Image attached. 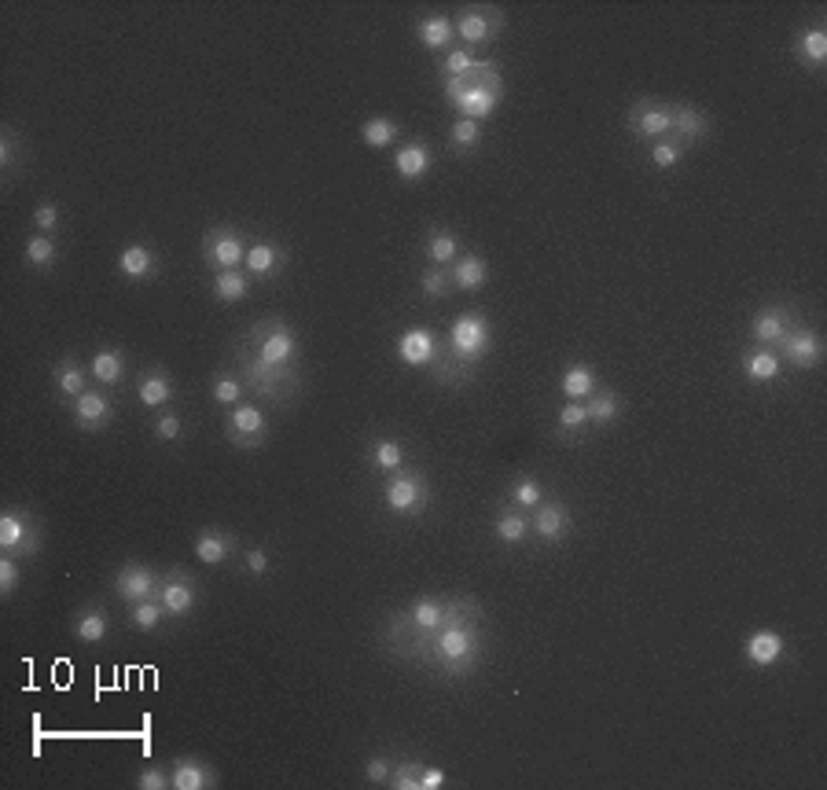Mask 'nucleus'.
<instances>
[{
    "instance_id": "2f4dec72",
    "label": "nucleus",
    "mask_w": 827,
    "mask_h": 790,
    "mask_svg": "<svg viewBox=\"0 0 827 790\" xmlns=\"http://www.w3.org/2000/svg\"><path fill=\"white\" fill-rule=\"evenodd\" d=\"M739 368H743V375H747V383H776L783 372V361L776 350H765V346H754V350L739 361Z\"/></svg>"
},
{
    "instance_id": "09e8293b",
    "label": "nucleus",
    "mask_w": 827,
    "mask_h": 790,
    "mask_svg": "<svg viewBox=\"0 0 827 790\" xmlns=\"http://www.w3.org/2000/svg\"><path fill=\"white\" fill-rule=\"evenodd\" d=\"M475 63H478V56L471 52V48L456 45V48H449V52H445V59L438 63V70H442V81H449V78H460V74H467V70L475 67Z\"/></svg>"
},
{
    "instance_id": "79ce46f5",
    "label": "nucleus",
    "mask_w": 827,
    "mask_h": 790,
    "mask_svg": "<svg viewBox=\"0 0 827 790\" xmlns=\"http://www.w3.org/2000/svg\"><path fill=\"white\" fill-rule=\"evenodd\" d=\"M372 467L379 474H394V471H401L405 467V460H408V452H405V445L397 438H375L372 441Z\"/></svg>"
},
{
    "instance_id": "aec40b11",
    "label": "nucleus",
    "mask_w": 827,
    "mask_h": 790,
    "mask_svg": "<svg viewBox=\"0 0 827 790\" xmlns=\"http://www.w3.org/2000/svg\"><path fill=\"white\" fill-rule=\"evenodd\" d=\"M284 265H287V250L280 247V243H272V239H258V243H250L243 272H247L250 280H272V276L284 272Z\"/></svg>"
},
{
    "instance_id": "1a4fd4ad",
    "label": "nucleus",
    "mask_w": 827,
    "mask_h": 790,
    "mask_svg": "<svg viewBox=\"0 0 827 790\" xmlns=\"http://www.w3.org/2000/svg\"><path fill=\"white\" fill-rule=\"evenodd\" d=\"M225 438L236 445V449H261L265 441H269V419H265V412H261V405H254V401H239L236 408H228V419H225Z\"/></svg>"
},
{
    "instance_id": "49530a36",
    "label": "nucleus",
    "mask_w": 827,
    "mask_h": 790,
    "mask_svg": "<svg viewBox=\"0 0 827 790\" xmlns=\"http://www.w3.org/2000/svg\"><path fill=\"white\" fill-rule=\"evenodd\" d=\"M162 621H170V618H166V607H162L159 599H148V603L129 607V625H133L136 632H159Z\"/></svg>"
},
{
    "instance_id": "cd10ccee",
    "label": "nucleus",
    "mask_w": 827,
    "mask_h": 790,
    "mask_svg": "<svg viewBox=\"0 0 827 790\" xmlns=\"http://www.w3.org/2000/svg\"><path fill=\"white\" fill-rule=\"evenodd\" d=\"M136 397H140V405L144 408H170L173 397H177V383H173V375L166 372V368H151L144 379H140V386H136Z\"/></svg>"
},
{
    "instance_id": "9b49d317",
    "label": "nucleus",
    "mask_w": 827,
    "mask_h": 790,
    "mask_svg": "<svg viewBox=\"0 0 827 790\" xmlns=\"http://www.w3.org/2000/svg\"><path fill=\"white\" fill-rule=\"evenodd\" d=\"M625 125H629V133H633L636 140H647V144L666 140V136L673 133V103L636 100L633 107H629V114H625Z\"/></svg>"
},
{
    "instance_id": "680f3d73",
    "label": "nucleus",
    "mask_w": 827,
    "mask_h": 790,
    "mask_svg": "<svg viewBox=\"0 0 827 790\" xmlns=\"http://www.w3.org/2000/svg\"><path fill=\"white\" fill-rule=\"evenodd\" d=\"M449 779H445V772L438 765H423L420 772V790H442Z\"/></svg>"
},
{
    "instance_id": "de8ad7c7",
    "label": "nucleus",
    "mask_w": 827,
    "mask_h": 790,
    "mask_svg": "<svg viewBox=\"0 0 827 790\" xmlns=\"http://www.w3.org/2000/svg\"><path fill=\"white\" fill-rule=\"evenodd\" d=\"M243 390H247V386H243V379H239V375L217 372L214 375V386H210V397H214L221 408H236L239 397H243Z\"/></svg>"
},
{
    "instance_id": "c756f323",
    "label": "nucleus",
    "mask_w": 827,
    "mask_h": 790,
    "mask_svg": "<svg viewBox=\"0 0 827 790\" xmlns=\"http://www.w3.org/2000/svg\"><path fill=\"white\" fill-rule=\"evenodd\" d=\"M89 379H92L89 368L78 364L74 357H63V361H56V368H52V386H56V394L67 397V401L85 394V390H89Z\"/></svg>"
},
{
    "instance_id": "b1692460",
    "label": "nucleus",
    "mask_w": 827,
    "mask_h": 790,
    "mask_svg": "<svg viewBox=\"0 0 827 790\" xmlns=\"http://www.w3.org/2000/svg\"><path fill=\"white\" fill-rule=\"evenodd\" d=\"M431 166H434V155H431V147L423 144V140H408V144L397 147L394 173L401 177V181H408V184L423 181V177L431 173Z\"/></svg>"
},
{
    "instance_id": "423d86ee",
    "label": "nucleus",
    "mask_w": 827,
    "mask_h": 790,
    "mask_svg": "<svg viewBox=\"0 0 827 790\" xmlns=\"http://www.w3.org/2000/svg\"><path fill=\"white\" fill-rule=\"evenodd\" d=\"M254 335V357L272 368H291L298 357V335L287 328L284 320H261L258 328L250 331Z\"/></svg>"
},
{
    "instance_id": "c03bdc74",
    "label": "nucleus",
    "mask_w": 827,
    "mask_h": 790,
    "mask_svg": "<svg viewBox=\"0 0 827 790\" xmlns=\"http://www.w3.org/2000/svg\"><path fill=\"white\" fill-rule=\"evenodd\" d=\"M449 147L456 155H471L482 147V122H471V118H456L449 125Z\"/></svg>"
},
{
    "instance_id": "603ef678",
    "label": "nucleus",
    "mask_w": 827,
    "mask_h": 790,
    "mask_svg": "<svg viewBox=\"0 0 827 790\" xmlns=\"http://www.w3.org/2000/svg\"><path fill=\"white\" fill-rule=\"evenodd\" d=\"M19 162H23V144H19V133H15L12 125H4V129H0V170L12 173Z\"/></svg>"
},
{
    "instance_id": "0eeeda50",
    "label": "nucleus",
    "mask_w": 827,
    "mask_h": 790,
    "mask_svg": "<svg viewBox=\"0 0 827 790\" xmlns=\"http://www.w3.org/2000/svg\"><path fill=\"white\" fill-rule=\"evenodd\" d=\"M504 26H508V15L500 12V8H464V12L453 19V30L456 37L464 41V48H489L497 45V37L504 34Z\"/></svg>"
},
{
    "instance_id": "e433bc0d",
    "label": "nucleus",
    "mask_w": 827,
    "mask_h": 790,
    "mask_svg": "<svg viewBox=\"0 0 827 790\" xmlns=\"http://www.w3.org/2000/svg\"><path fill=\"white\" fill-rule=\"evenodd\" d=\"M210 291H214L217 302L236 305V302H243V298L250 294V276L243 269L214 272V280H210Z\"/></svg>"
},
{
    "instance_id": "4be33fe9",
    "label": "nucleus",
    "mask_w": 827,
    "mask_h": 790,
    "mask_svg": "<svg viewBox=\"0 0 827 790\" xmlns=\"http://www.w3.org/2000/svg\"><path fill=\"white\" fill-rule=\"evenodd\" d=\"M118 272L125 280H155L159 276V250L148 247V243H125L118 250Z\"/></svg>"
},
{
    "instance_id": "c9c22d12",
    "label": "nucleus",
    "mask_w": 827,
    "mask_h": 790,
    "mask_svg": "<svg viewBox=\"0 0 827 790\" xmlns=\"http://www.w3.org/2000/svg\"><path fill=\"white\" fill-rule=\"evenodd\" d=\"M416 37H420V45L427 48V52H442L445 45H453V19L449 15H423L420 23H416Z\"/></svg>"
},
{
    "instance_id": "6e6d98bb",
    "label": "nucleus",
    "mask_w": 827,
    "mask_h": 790,
    "mask_svg": "<svg viewBox=\"0 0 827 790\" xmlns=\"http://www.w3.org/2000/svg\"><path fill=\"white\" fill-rule=\"evenodd\" d=\"M23 559H15V555H4L0 552V596L8 599L19 592V585H23Z\"/></svg>"
},
{
    "instance_id": "ea45409f",
    "label": "nucleus",
    "mask_w": 827,
    "mask_h": 790,
    "mask_svg": "<svg viewBox=\"0 0 827 790\" xmlns=\"http://www.w3.org/2000/svg\"><path fill=\"white\" fill-rule=\"evenodd\" d=\"M397 136H401V125H397L394 118H386V114H375V118H368V122L361 125V140L364 147H372V151L394 147Z\"/></svg>"
},
{
    "instance_id": "9d476101",
    "label": "nucleus",
    "mask_w": 827,
    "mask_h": 790,
    "mask_svg": "<svg viewBox=\"0 0 827 790\" xmlns=\"http://www.w3.org/2000/svg\"><path fill=\"white\" fill-rule=\"evenodd\" d=\"M159 585H162V574L148 563H125V566H118L114 577H111L114 596L122 599L125 607H136V603L159 599Z\"/></svg>"
},
{
    "instance_id": "3c124183",
    "label": "nucleus",
    "mask_w": 827,
    "mask_h": 790,
    "mask_svg": "<svg viewBox=\"0 0 827 790\" xmlns=\"http://www.w3.org/2000/svg\"><path fill=\"white\" fill-rule=\"evenodd\" d=\"M680 158H684V144H677L673 136L651 144V166L655 170H673V166H680Z\"/></svg>"
},
{
    "instance_id": "dca6fc26",
    "label": "nucleus",
    "mask_w": 827,
    "mask_h": 790,
    "mask_svg": "<svg viewBox=\"0 0 827 790\" xmlns=\"http://www.w3.org/2000/svg\"><path fill=\"white\" fill-rule=\"evenodd\" d=\"M791 328H794V316L787 305H765V309H758V316L750 320V339H754V346L780 350L783 339L791 335Z\"/></svg>"
},
{
    "instance_id": "13d9d810",
    "label": "nucleus",
    "mask_w": 827,
    "mask_h": 790,
    "mask_svg": "<svg viewBox=\"0 0 827 790\" xmlns=\"http://www.w3.org/2000/svg\"><path fill=\"white\" fill-rule=\"evenodd\" d=\"M133 787H136V790H173L170 768H162V765H144L140 772H136Z\"/></svg>"
},
{
    "instance_id": "a878e982",
    "label": "nucleus",
    "mask_w": 827,
    "mask_h": 790,
    "mask_svg": "<svg viewBox=\"0 0 827 790\" xmlns=\"http://www.w3.org/2000/svg\"><path fill=\"white\" fill-rule=\"evenodd\" d=\"M493 537H497L500 544H508V548L526 544L533 537L530 533V511L515 508V504H504V508L497 511V519H493Z\"/></svg>"
},
{
    "instance_id": "f8f14e48",
    "label": "nucleus",
    "mask_w": 827,
    "mask_h": 790,
    "mask_svg": "<svg viewBox=\"0 0 827 790\" xmlns=\"http://www.w3.org/2000/svg\"><path fill=\"white\" fill-rule=\"evenodd\" d=\"M243 386H250L258 397H276L284 401L298 390V375L291 368H272L258 357H243Z\"/></svg>"
},
{
    "instance_id": "4c0bfd02",
    "label": "nucleus",
    "mask_w": 827,
    "mask_h": 790,
    "mask_svg": "<svg viewBox=\"0 0 827 790\" xmlns=\"http://www.w3.org/2000/svg\"><path fill=\"white\" fill-rule=\"evenodd\" d=\"M794 56H798V63H805L809 70H820L827 63V30L824 26H809L802 37H798V45H794Z\"/></svg>"
},
{
    "instance_id": "6ab92c4d",
    "label": "nucleus",
    "mask_w": 827,
    "mask_h": 790,
    "mask_svg": "<svg viewBox=\"0 0 827 790\" xmlns=\"http://www.w3.org/2000/svg\"><path fill=\"white\" fill-rule=\"evenodd\" d=\"M239 552V537L228 530H217V526H206V530L195 533V559L203 566H228Z\"/></svg>"
},
{
    "instance_id": "39448f33",
    "label": "nucleus",
    "mask_w": 827,
    "mask_h": 790,
    "mask_svg": "<svg viewBox=\"0 0 827 790\" xmlns=\"http://www.w3.org/2000/svg\"><path fill=\"white\" fill-rule=\"evenodd\" d=\"M0 552L15 559H34L41 555V522L34 511L4 508L0 511Z\"/></svg>"
},
{
    "instance_id": "412c9836",
    "label": "nucleus",
    "mask_w": 827,
    "mask_h": 790,
    "mask_svg": "<svg viewBox=\"0 0 827 790\" xmlns=\"http://www.w3.org/2000/svg\"><path fill=\"white\" fill-rule=\"evenodd\" d=\"M170 779H173V790H214L217 783H221V779H217V768L206 765L203 757H192V754H184L173 761Z\"/></svg>"
},
{
    "instance_id": "f3484780",
    "label": "nucleus",
    "mask_w": 827,
    "mask_h": 790,
    "mask_svg": "<svg viewBox=\"0 0 827 790\" xmlns=\"http://www.w3.org/2000/svg\"><path fill=\"white\" fill-rule=\"evenodd\" d=\"M70 416H74V423H78L81 430H89V434H100V430L111 427L114 419V401L107 390H85L81 397H74L70 401Z\"/></svg>"
},
{
    "instance_id": "ddd939ff",
    "label": "nucleus",
    "mask_w": 827,
    "mask_h": 790,
    "mask_svg": "<svg viewBox=\"0 0 827 790\" xmlns=\"http://www.w3.org/2000/svg\"><path fill=\"white\" fill-rule=\"evenodd\" d=\"M159 603L166 607V618L170 621L188 618V614L199 607V585H195V577L188 574V570H181V566L166 570L159 585Z\"/></svg>"
},
{
    "instance_id": "5701e85b",
    "label": "nucleus",
    "mask_w": 827,
    "mask_h": 790,
    "mask_svg": "<svg viewBox=\"0 0 827 790\" xmlns=\"http://www.w3.org/2000/svg\"><path fill=\"white\" fill-rule=\"evenodd\" d=\"M783 651H787V640H783V632L776 629L750 632L747 647H743V655H747V662L754 669H772L783 658Z\"/></svg>"
},
{
    "instance_id": "a211bd4d",
    "label": "nucleus",
    "mask_w": 827,
    "mask_h": 790,
    "mask_svg": "<svg viewBox=\"0 0 827 790\" xmlns=\"http://www.w3.org/2000/svg\"><path fill=\"white\" fill-rule=\"evenodd\" d=\"M776 353H780V361H791L794 368L809 372V368H816V364L824 361V339L816 335V328H798V324H794L791 335L783 339V346Z\"/></svg>"
},
{
    "instance_id": "a18cd8bd",
    "label": "nucleus",
    "mask_w": 827,
    "mask_h": 790,
    "mask_svg": "<svg viewBox=\"0 0 827 790\" xmlns=\"http://www.w3.org/2000/svg\"><path fill=\"white\" fill-rule=\"evenodd\" d=\"M541 500H544L541 478H533V474H519V478L511 482L508 504H515V508H522V511H533L537 504H541Z\"/></svg>"
},
{
    "instance_id": "4468645a",
    "label": "nucleus",
    "mask_w": 827,
    "mask_h": 790,
    "mask_svg": "<svg viewBox=\"0 0 827 790\" xmlns=\"http://www.w3.org/2000/svg\"><path fill=\"white\" fill-rule=\"evenodd\" d=\"M574 530V515H570L567 500H548L544 497L537 508L530 511V533L541 544H563Z\"/></svg>"
},
{
    "instance_id": "f03ea898",
    "label": "nucleus",
    "mask_w": 827,
    "mask_h": 790,
    "mask_svg": "<svg viewBox=\"0 0 827 790\" xmlns=\"http://www.w3.org/2000/svg\"><path fill=\"white\" fill-rule=\"evenodd\" d=\"M442 92H445V103H449L460 118L486 122V118H493L500 107V96H504V74H500V67L493 63V59H478L467 74L442 81Z\"/></svg>"
},
{
    "instance_id": "a19ab883",
    "label": "nucleus",
    "mask_w": 827,
    "mask_h": 790,
    "mask_svg": "<svg viewBox=\"0 0 827 790\" xmlns=\"http://www.w3.org/2000/svg\"><path fill=\"white\" fill-rule=\"evenodd\" d=\"M460 236L456 232H449V228H434L431 236H427V261L431 265H442V269H449L456 258H460Z\"/></svg>"
},
{
    "instance_id": "58836bf2",
    "label": "nucleus",
    "mask_w": 827,
    "mask_h": 790,
    "mask_svg": "<svg viewBox=\"0 0 827 790\" xmlns=\"http://www.w3.org/2000/svg\"><path fill=\"white\" fill-rule=\"evenodd\" d=\"M23 261H26V269H37V272L52 269V265L59 261V243H56V236H41V232H34V236L26 239Z\"/></svg>"
},
{
    "instance_id": "473e14b6",
    "label": "nucleus",
    "mask_w": 827,
    "mask_h": 790,
    "mask_svg": "<svg viewBox=\"0 0 827 790\" xmlns=\"http://www.w3.org/2000/svg\"><path fill=\"white\" fill-rule=\"evenodd\" d=\"M89 375H92V383H100L103 390L118 386L125 379V353L114 350V346L96 350L92 353V361H89Z\"/></svg>"
},
{
    "instance_id": "4d7b16f0",
    "label": "nucleus",
    "mask_w": 827,
    "mask_h": 790,
    "mask_svg": "<svg viewBox=\"0 0 827 790\" xmlns=\"http://www.w3.org/2000/svg\"><path fill=\"white\" fill-rule=\"evenodd\" d=\"M59 228H63V210H59V203L45 199V203L34 210V232H41V236H56Z\"/></svg>"
},
{
    "instance_id": "37998d69",
    "label": "nucleus",
    "mask_w": 827,
    "mask_h": 790,
    "mask_svg": "<svg viewBox=\"0 0 827 790\" xmlns=\"http://www.w3.org/2000/svg\"><path fill=\"white\" fill-rule=\"evenodd\" d=\"M420 294L427 298V302H445L449 294L456 291V283H453V272L449 269H442V265H427V269L420 272Z\"/></svg>"
},
{
    "instance_id": "2eb2a0df",
    "label": "nucleus",
    "mask_w": 827,
    "mask_h": 790,
    "mask_svg": "<svg viewBox=\"0 0 827 790\" xmlns=\"http://www.w3.org/2000/svg\"><path fill=\"white\" fill-rule=\"evenodd\" d=\"M442 357V339L431 328H408L397 339V361L405 368H431Z\"/></svg>"
},
{
    "instance_id": "f704fd0d",
    "label": "nucleus",
    "mask_w": 827,
    "mask_h": 790,
    "mask_svg": "<svg viewBox=\"0 0 827 790\" xmlns=\"http://www.w3.org/2000/svg\"><path fill=\"white\" fill-rule=\"evenodd\" d=\"M74 636L81 644H103L111 636V614L103 607H81L74 618Z\"/></svg>"
},
{
    "instance_id": "393cba45",
    "label": "nucleus",
    "mask_w": 827,
    "mask_h": 790,
    "mask_svg": "<svg viewBox=\"0 0 827 790\" xmlns=\"http://www.w3.org/2000/svg\"><path fill=\"white\" fill-rule=\"evenodd\" d=\"M445 614H449V599H438V596H420L412 599L405 610V621L412 625V629H420L427 640H431L434 632L445 625Z\"/></svg>"
},
{
    "instance_id": "7c9ffc66",
    "label": "nucleus",
    "mask_w": 827,
    "mask_h": 790,
    "mask_svg": "<svg viewBox=\"0 0 827 790\" xmlns=\"http://www.w3.org/2000/svg\"><path fill=\"white\" fill-rule=\"evenodd\" d=\"M449 272H453L456 291L475 294V291H482V287L489 283V265H486V258H482V254H460V258L449 265Z\"/></svg>"
},
{
    "instance_id": "bf43d9fd",
    "label": "nucleus",
    "mask_w": 827,
    "mask_h": 790,
    "mask_svg": "<svg viewBox=\"0 0 827 790\" xmlns=\"http://www.w3.org/2000/svg\"><path fill=\"white\" fill-rule=\"evenodd\" d=\"M243 570L250 577H265L272 570V555L265 548H258V544H250V548H243Z\"/></svg>"
},
{
    "instance_id": "bb28decb",
    "label": "nucleus",
    "mask_w": 827,
    "mask_h": 790,
    "mask_svg": "<svg viewBox=\"0 0 827 790\" xmlns=\"http://www.w3.org/2000/svg\"><path fill=\"white\" fill-rule=\"evenodd\" d=\"M706 133H710V118H706L699 107H692V103H673V140L677 144H699V140H706Z\"/></svg>"
},
{
    "instance_id": "72a5a7b5",
    "label": "nucleus",
    "mask_w": 827,
    "mask_h": 790,
    "mask_svg": "<svg viewBox=\"0 0 827 790\" xmlns=\"http://www.w3.org/2000/svg\"><path fill=\"white\" fill-rule=\"evenodd\" d=\"M600 386V379H596V368L585 361H574L563 368V375H559V390H563V397L567 401H585V397L592 394Z\"/></svg>"
},
{
    "instance_id": "8fccbe9b",
    "label": "nucleus",
    "mask_w": 827,
    "mask_h": 790,
    "mask_svg": "<svg viewBox=\"0 0 827 790\" xmlns=\"http://www.w3.org/2000/svg\"><path fill=\"white\" fill-rule=\"evenodd\" d=\"M420 772H423V765L420 761H412V757L394 761V772H390V783H386V787L390 790H420Z\"/></svg>"
},
{
    "instance_id": "5fc2aeb1",
    "label": "nucleus",
    "mask_w": 827,
    "mask_h": 790,
    "mask_svg": "<svg viewBox=\"0 0 827 790\" xmlns=\"http://www.w3.org/2000/svg\"><path fill=\"white\" fill-rule=\"evenodd\" d=\"M151 434L159 441H181L184 438V419H181V412H173V408H162L159 412V419L151 423Z\"/></svg>"
},
{
    "instance_id": "6e6552de",
    "label": "nucleus",
    "mask_w": 827,
    "mask_h": 790,
    "mask_svg": "<svg viewBox=\"0 0 827 790\" xmlns=\"http://www.w3.org/2000/svg\"><path fill=\"white\" fill-rule=\"evenodd\" d=\"M247 236L232 225H214L203 236V261L214 272H228V269H243L247 261Z\"/></svg>"
},
{
    "instance_id": "c85d7f7f",
    "label": "nucleus",
    "mask_w": 827,
    "mask_h": 790,
    "mask_svg": "<svg viewBox=\"0 0 827 790\" xmlns=\"http://www.w3.org/2000/svg\"><path fill=\"white\" fill-rule=\"evenodd\" d=\"M625 412V401L614 394L611 386H596L589 397H585V416H589L592 427H614Z\"/></svg>"
},
{
    "instance_id": "20e7f679",
    "label": "nucleus",
    "mask_w": 827,
    "mask_h": 790,
    "mask_svg": "<svg viewBox=\"0 0 827 790\" xmlns=\"http://www.w3.org/2000/svg\"><path fill=\"white\" fill-rule=\"evenodd\" d=\"M431 504V482L427 474L416 471V467H401V471L386 474L383 486V508L390 515H401V519H420L423 511Z\"/></svg>"
},
{
    "instance_id": "052dcab7",
    "label": "nucleus",
    "mask_w": 827,
    "mask_h": 790,
    "mask_svg": "<svg viewBox=\"0 0 827 790\" xmlns=\"http://www.w3.org/2000/svg\"><path fill=\"white\" fill-rule=\"evenodd\" d=\"M390 772H394V761L386 754L368 757V765H364V779H368L372 787H386V783H390Z\"/></svg>"
},
{
    "instance_id": "f257e3e1",
    "label": "nucleus",
    "mask_w": 827,
    "mask_h": 790,
    "mask_svg": "<svg viewBox=\"0 0 827 790\" xmlns=\"http://www.w3.org/2000/svg\"><path fill=\"white\" fill-rule=\"evenodd\" d=\"M493 350V328L482 313H464L453 320V328L445 335V350L434 368H442L438 379L445 383H464L467 375L475 372L478 364L486 361V353Z\"/></svg>"
},
{
    "instance_id": "864d4df0",
    "label": "nucleus",
    "mask_w": 827,
    "mask_h": 790,
    "mask_svg": "<svg viewBox=\"0 0 827 790\" xmlns=\"http://www.w3.org/2000/svg\"><path fill=\"white\" fill-rule=\"evenodd\" d=\"M556 423L563 434H578V430L589 427V416H585V401H563L556 412Z\"/></svg>"
},
{
    "instance_id": "7ed1b4c3",
    "label": "nucleus",
    "mask_w": 827,
    "mask_h": 790,
    "mask_svg": "<svg viewBox=\"0 0 827 790\" xmlns=\"http://www.w3.org/2000/svg\"><path fill=\"white\" fill-rule=\"evenodd\" d=\"M478 610V603L464 599V603H449L445 625L431 636V655L442 662L445 673H471L482 655V632L471 625V614Z\"/></svg>"
}]
</instances>
